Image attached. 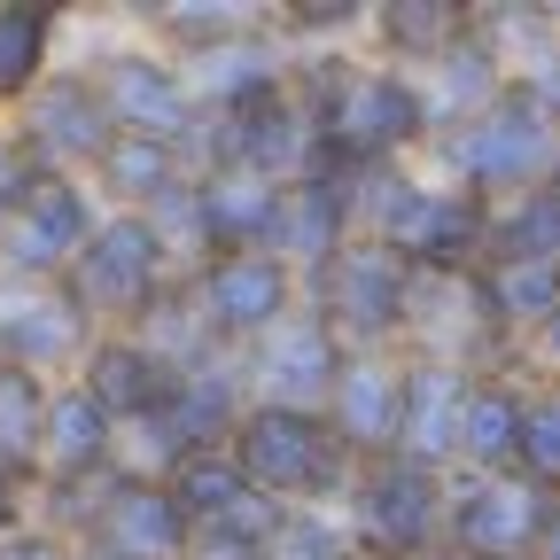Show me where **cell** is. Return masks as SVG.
Wrapping results in <instances>:
<instances>
[{"instance_id": "1", "label": "cell", "mask_w": 560, "mask_h": 560, "mask_svg": "<svg viewBox=\"0 0 560 560\" xmlns=\"http://www.w3.org/2000/svg\"><path fill=\"white\" fill-rule=\"evenodd\" d=\"M545 156H552V132H545V109H537V94H506V102H499V117H482V125L459 140V164H467L482 187L529 179Z\"/></svg>"}, {"instance_id": "2", "label": "cell", "mask_w": 560, "mask_h": 560, "mask_svg": "<svg viewBox=\"0 0 560 560\" xmlns=\"http://www.w3.org/2000/svg\"><path fill=\"white\" fill-rule=\"evenodd\" d=\"M242 467H249L257 482L296 490V482H319V475H327V444H319V429H312L304 412L272 405V412H257V420H249V436H242Z\"/></svg>"}, {"instance_id": "3", "label": "cell", "mask_w": 560, "mask_h": 560, "mask_svg": "<svg viewBox=\"0 0 560 560\" xmlns=\"http://www.w3.org/2000/svg\"><path fill=\"white\" fill-rule=\"evenodd\" d=\"M429 522H436V482H429V467H382L374 482H366V529L382 537V545H420L429 537Z\"/></svg>"}, {"instance_id": "4", "label": "cell", "mask_w": 560, "mask_h": 560, "mask_svg": "<svg viewBox=\"0 0 560 560\" xmlns=\"http://www.w3.org/2000/svg\"><path fill=\"white\" fill-rule=\"evenodd\" d=\"M412 125H420V102L397 79H350L342 102H335V132L350 149H397Z\"/></svg>"}, {"instance_id": "5", "label": "cell", "mask_w": 560, "mask_h": 560, "mask_svg": "<svg viewBox=\"0 0 560 560\" xmlns=\"http://www.w3.org/2000/svg\"><path fill=\"white\" fill-rule=\"evenodd\" d=\"M459 412H467V389H459L452 374H412V382H405L397 444H412V467L459 444Z\"/></svg>"}, {"instance_id": "6", "label": "cell", "mask_w": 560, "mask_h": 560, "mask_svg": "<svg viewBox=\"0 0 560 560\" xmlns=\"http://www.w3.org/2000/svg\"><path fill=\"white\" fill-rule=\"evenodd\" d=\"M280 296H289V280H280L272 257H219V272H210V312H219L226 327H265L280 312Z\"/></svg>"}, {"instance_id": "7", "label": "cell", "mask_w": 560, "mask_h": 560, "mask_svg": "<svg viewBox=\"0 0 560 560\" xmlns=\"http://www.w3.org/2000/svg\"><path fill=\"white\" fill-rule=\"evenodd\" d=\"M537 529H545V514H537L529 490H475V499L459 506V537H467V552H482V560H506V552L529 545Z\"/></svg>"}, {"instance_id": "8", "label": "cell", "mask_w": 560, "mask_h": 560, "mask_svg": "<svg viewBox=\"0 0 560 560\" xmlns=\"http://www.w3.org/2000/svg\"><path fill=\"white\" fill-rule=\"evenodd\" d=\"M397 304H405V272H397V257L359 249V257L335 265V312H342L350 327H389Z\"/></svg>"}, {"instance_id": "9", "label": "cell", "mask_w": 560, "mask_h": 560, "mask_svg": "<svg viewBox=\"0 0 560 560\" xmlns=\"http://www.w3.org/2000/svg\"><path fill=\"white\" fill-rule=\"evenodd\" d=\"M149 272H156V234L149 226H109L86 257V289L102 304H140L149 296Z\"/></svg>"}, {"instance_id": "10", "label": "cell", "mask_w": 560, "mask_h": 560, "mask_svg": "<svg viewBox=\"0 0 560 560\" xmlns=\"http://www.w3.org/2000/svg\"><path fill=\"white\" fill-rule=\"evenodd\" d=\"M389 226H397V242L412 257H459L475 242V210L452 202V195H405V210H397Z\"/></svg>"}, {"instance_id": "11", "label": "cell", "mask_w": 560, "mask_h": 560, "mask_svg": "<svg viewBox=\"0 0 560 560\" xmlns=\"http://www.w3.org/2000/svg\"><path fill=\"white\" fill-rule=\"evenodd\" d=\"M79 234H86V210H79V195H70V187H32V195H24V210H16V249H24V265L62 257Z\"/></svg>"}, {"instance_id": "12", "label": "cell", "mask_w": 560, "mask_h": 560, "mask_svg": "<svg viewBox=\"0 0 560 560\" xmlns=\"http://www.w3.org/2000/svg\"><path fill=\"white\" fill-rule=\"evenodd\" d=\"M109 537L140 560H164L179 545V506L156 499V490H117V506H109Z\"/></svg>"}, {"instance_id": "13", "label": "cell", "mask_w": 560, "mask_h": 560, "mask_svg": "<svg viewBox=\"0 0 560 560\" xmlns=\"http://www.w3.org/2000/svg\"><path fill=\"white\" fill-rule=\"evenodd\" d=\"M397 412H405V382H389V374L342 382V429L359 444H397Z\"/></svg>"}, {"instance_id": "14", "label": "cell", "mask_w": 560, "mask_h": 560, "mask_svg": "<svg viewBox=\"0 0 560 560\" xmlns=\"http://www.w3.org/2000/svg\"><path fill=\"white\" fill-rule=\"evenodd\" d=\"M459 444L475 452V459H514V444H522V405L514 397H499V389H482V397H467V412H459Z\"/></svg>"}, {"instance_id": "15", "label": "cell", "mask_w": 560, "mask_h": 560, "mask_svg": "<svg viewBox=\"0 0 560 560\" xmlns=\"http://www.w3.org/2000/svg\"><path fill=\"white\" fill-rule=\"evenodd\" d=\"M490 296H499V312H514V319H552L560 312V265L506 257L499 280H490Z\"/></svg>"}, {"instance_id": "16", "label": "cell", "mask_w": 560, "mask_h": 560, "mask_svg": "<svg viewBox=\"0 0 560 560\" xmlns=\"http://www.w3.org/2000/svg\"><path fill=\"white\" fill-rule=\"evenodd\" d=\"M117 109L140 117V132H172L179 125V86L164 79L156 62H125L117 70Z\"/></svg>"}, {"instance_id": "17", "label": "cell", "mask_w": 560, "mask_h": 560, "mask_svg": "<svg viewBox=\"0 0 560 560\" xmlns=\"http://www.w3.org/2000/svg\"><path fill=\"white\" fill-rule=\"evenodd\" d=\"M102 412L109 405H156L164 397V382H156V366L140 359V350H102L94 359V389H86Z\"/></svg>"}, {"instance_id": "18", "label": "cell", "mask_w": 560, "mask_h": 560, "mask_svg": "<svg viewBox=\"0 0 560 560\" xmlns=\"http://www.w3.org/2000/svg\"><path fill=\"white\" fill-rule=\"evenodd\" d=\"M327 374H335V350H327L319 327H289L272 342V382L280 389H327Z\"/></svg>"}, {"instance_id": "19", "label": "cell", "mask_w": 560, "mask_h": 560, "mask_svg": "<svg viewBox=\"0 0 560 560\" xmlns=\"http://www.w3.org/2000/svg\"><path fill=\"white\" fill-rule=\"evenodd\" d=\"M499 249H506V257H537V265H560V202H552V195L522 202L514 219H506V234H499Z\"/></svg>"}, {"instance_id": "20", "label": "cell", "mask_w": 560, "mask_h": 560, "mask_svg": "<svg viewBox=\"0 0 560 560\" xmlns=\"http://www.w3.org/2000/svg\"><path fill=\"white\" fill-rule=\"evenodd\" d=\"M202 219L219 226V234H272V219H280V202H272V195H265L257 179H249V187L234 179V187H219V195L202 202Z\"/></svg>"}, {"instance_id": "21", "label": "cell", "mask_w": 560, "mask_h": 560, "mask_svg": "<svg viewBox=\"0 0 560 560\" xmlns=\"http://www.w3.org/2000/svg\"><path fill=\"white\" fill-rule=\"evenodd\" d=\"M47 429H55V459L62 467H94V452H102V405L94 397H62Z\"/></svg>"}, {"instance_id": "22", "label": "cell", "mask_w": 560, "mask_h": 560, "mask_svg": "<svg viewBox=\"0 0 560 560\" xmlns=\"http://www.w3.org/2000/svg\"><path fill=\"white\" fill-rule=\"evenodd\" d=\"M514 459H522L537 482H560V397L522 405V444H514Z\"/></svg>"}, {"instance_id": "23", "label": "cell", "mask_w": 560, "mask_h": 560, "mask_svg": "<svg viewBox=\"0 0 560 560\" xmlns=\"http://www.w3.org/2000/svg\"><path fill=\"white\" fill-rule=\"evenodd\" d=\"M234 499H242V475H234L226 459H187L179 506H195V514H234Z\"/></svg>"}, {"instance_id": "24", "label": "cell", "mask_w": 560, "mask_h": 560, "mask_svg": "<svg viewBox=\"0 0 560 560\" xmlns=\"http://www.w3.org/2000/svg\"><path fill=\"white\" fill-rule=\"evenodd\" d=\"M32 429H39V397H32V382H24V374H0V452H24Z\"/></svg>"}, {"instance_id": "25", "label": "cell", "mask_w": 560, "mask_h": 560, "mask_svg": "<svg viewBox=\"0 0 560 560\" xmlns=\"http://www.w3.org/2000/svg\"><path fill=\"white\" fill-rule=\"evenodd\" d=\"M335 187H304L296 195V210H289V242L296 249H327V234H335Z\"/></svg>"}, {"instance_id": "26", "label": "cell", "mask_w": 560, "mask_h": 560, "mask_svg": "<svg viewBox=\"0 0 560 560\" xmlns=\"http://www.w3.org/2000/svg\"><path fill=\"white\" fill-rule=\"evenodd\" d=\"M39 32H47V24H39L32 9H24V16H0V86H16L24 70L39 62Z\"/></svg>"}, {"instance_id": "27", "label": "cell", "mask_w": 560, "mask_h": 560, "mask_svg": "<svg viewBox=\"0 0 560 560\" xmlns=\"http://www.w3.org/2000/svg\"><path fill=\"white\" fill-rule=\"evenodd\" d=\"M389 32H397L405 47H444V39L459 32V16H452V9H429V0H405V9H389Z\"/></svg>"}, {"instance_id": "28", "label": "cell", "mask_w": 560, "mask_h": 560, "mask_svg": "<svg viewBox=\"0 0 560 560\" xmlns=\"http://www.w3.org/2000/svg\"><path fill=\"white\" fill-rule=\"evenodd\" d=\"M109 172L125 187H156L164 179V149H156V140H140V132H125V149H109Z\"/></svg>"}, {"instance_id": "29", "label": "cell", "mask_w": 560, "mask_h": 560, "mask_svg": "<svg viewBox=\"0 0 560 560\" xmlns=\"http://www.w3.org/2000/svg\"><path fill=\"white\" fill-rule=\"evenodd\" d=\"M0 560H55V552H47V545H9Z\"/></svg>"}, {"instance_id": "30", "label": "cell", "mask_w": 560, "mask_h": 560, "mask_svg": "<svg viewBox=\"0 0 560 560\" xmlns=\"http://www.w3.org/2000/svg\"><path fill=\"white\" fill-rule=\"evenodd\" d=\"M545 560H560V514L545 522Z\"/></svg>"}, {"instance_id": "31", "label": "cell", "mask_w": 560, "mask_h": 560, "mask_svg": "<svg viewBox=\"0 0 560 560\" xmlns=\"http://www.w3.org/2000/svg\"><path fill=\"white\" fill-rule=\"evenodd\" d=\"M552 350H560V312H552Z\"/></svg>"}, {"instance_id": "32", "label": "cell", "mask_w": 560, "mask_h": 560, "mask_svg": "<svg viewBox=\"0 0 560 560\" xmlns=\"http://www.w3.org/2000/svg\"><path fill=\"white\" fill-rule=\"evenodd\" d=\"M552 202H560V172H552Z\"/></svg>"}, {"instance_id": "33", "label": "cell", "mask_w": 560, "mask_h": 560, "mask_svg": "<svg viewBox=\"0 0 560 560\" xmlns=\"http://www.w3.org/2000/svg\"><path fill=\"white\" fill-rule=\"evenodd\" d=\"M552 94H560V79H552Z\"/></svg>"}]
</instances>
